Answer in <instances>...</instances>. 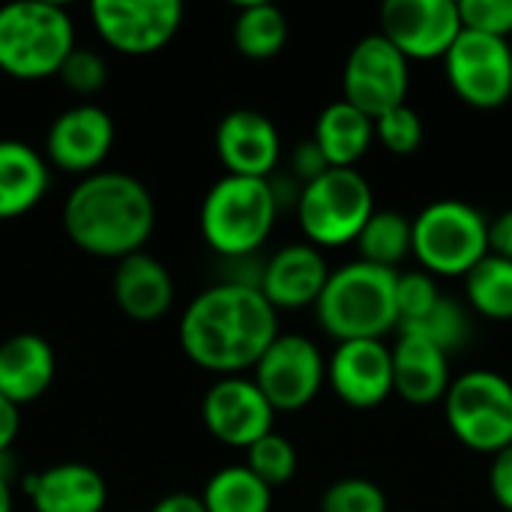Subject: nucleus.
Here are the masks:
<instances>
[{"label": "nucleus", "mask_w": 512, "mask_h": 512, "mask_svg": "<svg viewBox=\"0 0 512 512\" xmlns=\"http://www.w3.org/2000/svg\"><path fill=\"white\" fill-rule=\"evenodd\" d=\"M276 339L279 312L255 285H213L201 291L180 318L183 354L222 378L255 369Z\"/></svg>", "instance_id": "1"}, {"label": "nucleus", "mask_w": 512, "mask_h": 512, "mask_svg": "<svg viewBox=\"0 0 512 512\" xmlns=\"http://www.w3.org/2000/svg\"><path fill=\"white\" fill-rule=\"evenodd\" d=\"M156 225V204L147 186L123 171L81 177L63 204L66 237L87 255L123 261L144 252Z\"/></svg>", "instance_id": "2"}, {"label": "nucleus", "mask_w": 512, "mask_h": 512, "mask_svg": "<svg viewBox=\"0 0 512 512\" xmlns=\"http://www.w3.org/2000/svg\"><path fill=\"white\" fill-rule=\"evenodd\" d=\"M396 270L375 267L369 261H351L330 273L327 288L315 303L321 330L339 342L384 339L399 330L396 312Z\"/></svg>", "instance_id": "3"}, {"label": "nucleus", "mask_w": 512, "mask_h": 512, "mask_svg": "<svg viewBox=\"0 0 512 512\" xmlns=\"http://www.w3.org/2000/svg\"><path fill=\"white\" fill-rule=\"evenodd\" d=\"M75 51V24L60 3L21 0L0 6V72L15 81H42Z\"/></svg>", "instance_id": "4"}, {"label": "nucleus", "mask_w": 512, "mask_h": 512, "mask_svg": "<svg viewBox=\"0 0 512 512\" xmlns=\"http://www.w3.org/2000/svg\"><path fill=\"white\" fill-rule=\"evenodd\" d=\"M279 201L270 180L225 174L210 186L201 204V234L207 246L228 258H252L270 237Z\"/></svg>", "instance_id": "5"}, {"label": "nucleus", "mask_w": 512, "mask_h": 512, "mask_svg": "<svg viewBox=\"0 0 512 512\" xmlns=\"http://www.w3.org/2000/svg\"><path fill=\"white\" fill-rule=\"evenodd\" d=\"M411 252L429 276H468L489 255V219L459 198H441L414 219Z\"/></svg>", "instance_id": "6"}, {"label": "nucleus", "mask_w": 512, "mask_h": 512, "mask_svg": "<svg viewBox=\"0 0 512 512\" xmlns=\"http://www.w3.org/2000/svg\"><path fill=\"white\" fill-rule=\"evenodd\" d=\"M372 213L375 195L357 168H330L303 186L297 201V222L306 240L318 249L357 243Z\"/></svg>", "instance_id": "7"}, {"label": "nucleus", "mask_w": 512, "mask_h": 512, "mask_svg": "<svg viewBox=\"0 0 512 512\" xmlns=\"http://www.w3.org/2000/svg\"><path fill=\"white\" fill-rule=\"evenodd\" d=\"M447 426L459 444L477 453H501L512 444V384L489 369L453 378L444 396Z\"/></svg>", "instance_id": "8"}, {"label": "nucleus", "mask_w": 512, "mask_h": 512, "mask_svg": "<svg viewBox=\"0 0 512 512\" xmlns=\"http://www.w3.org/2000/svg\"><path fill=\"white\" fill-rule=\"evenodd\" d=\"M408 63L411 60L387 36L381 33L363 36L345 60L342 99L360 108L363 114H369L372 120L390 108L405 105L408 84H411Z\"/></svg>", "instance_id": "9"}, {"label": "nucleus", "mask_w": 512, "mask_h": 512, "mask_svg": "<svg viewBox=\"0 0 512 512\" xmlns=\"http://www.w3.org/2000/svg\"><path fill=\"white\" fill-rule=\"evenodd\" d=\"M453 93L471 108H501L512 96V48L507 39L483 36L474 30L459 33L444 57Z\"/></svg>", "instance_id": "10"}, {"label": "nucleus", "mask_w": 512, "mask_h": 512, "mask_svg": "<svg viewBox=\"0 0 512 512\" xmlns=\"http://www.w3.org/2000/svg\"><path fill=\"white\" fill-rule=\"evenodd\" d=\"M90 18L99 39L129 57L162 51L183 24L180 0H93Z\"/></svg>", "instance_id": "11"}, {"label": "nucleus", "mask_w": 512, "mask_h": 512, "mask_svg": "<svg viewBox=\"0 0 512 512\" xmlns=\"http://www.w3.org/2000/svg\"><path fill=\"white\" fill-rule=\"evenodd\" d=\"M252 381L276 414H294L318 396L321 384L327 381V363L312 339L279 333V339L258 360Z\"/></svg>", "instance_id": "12"}, {"label": "nucleus", "mask_w": 512, "mask_h": 512, "mask_svg": "<svg viewBox=\"0 0 512 512\" xmlns=\"http://www.w3.org/2000/svg\"><path fill=\"white\" fill-rule=\"evenodd\" d=\"M378 33L408 60H444L462 33L459 0H387Z\"/></svg>", "instance_id": "13"}, {"label": "nucleus", "mask_w": 512, "mask_h": 512, "mask_svg": "<svg viewBox=\"0 0 512 512\" xmlns=\"http://www.w3.org/2000/svg\"><path fill=\"white\" fill-rule=\"evenodd\" d=\"M201 417L216 441L249 450L255 441L273 432L276 411L255 381L231 375L207 390L201 402Z\"/></svg>", "instance_id": "14"}, {"label": "nucleus", "mask_w": 512, "mask_h": 512, "mask_svg": "<svg viewBox=\"0 0 512 512\" xmlns=\"http://www.w3.org/2000/svg\"><path fill=\"white\" fill-rule=\"evenodd\" d=\"M114 147V120L93 102L60 111L45 135V156L54 168L78 177L96 174Z\"/></svg>", "instance_id": "15"}, {"label": "nucleus", "mask_w": 512, "mask_h": 512, "mask_svg": "<svg viewBox=\"0 0 512 512\" xmlns=\"http://www.w3.org/2000/svg\"><path fill=\"white\" fill-rule=\"evenodd\" d=\"M327 381L345 405L357 411L378 408L393 393V348L384 339L339 342L327 360Z\"/></svg>", "instance_id": "16"}, {"label": "nucleus", "mask_w": 512, "mask_h": 512, "mask_svg": "<svg viewBox=\"0 0 512 512\" xmlns=\"http://www.w3.org/2000/svg\"><path fill=\"white\" fill-rule=\"evenodd\" d=\"M216 153L228 174L270 180L282 156V138L267 114L237 108L216 126Z\"/></svg>", "instance_id": "17"}, {"label": "nucleus", "mask_w": 512, "mask_h": 512, "mask_svg": "<svg viewBox=\"0 0 512 512\" xmlns=\"http://www.w3.org/2000/svg\"><path fill=\"white\" fill-rule=\"evenodd\" d=\"M327 258L312 243H291L279 249L261 270V294L270 300V306L279 309H303L315 306L321 291L330 279Z\"/></svg>", "instance_id": "18"}, {"label": "nucleus", "mask_w": 512, "mask_h": 512, "mask_svg": "<svg viewBox=\"0 0 512 512\" xmlns=\"http://www.w3.org/2000/svg\"><path fill=\"white\" fill-rule=\"evenodd\" d=\"M111 288L120 312L138 324L165 318L174 303V279L168 267L147 252H135L117 261Z\"/></svg>", "instance_id": "19"}, {"label": "nucleus", "mask_w": 512, "mask_h": 512, "mask_svg": "<svg viewBox=\"0 0 512 512\" xmlns=\"http://www.w3.org/2000/svg\"><path fill=\"white\" fill-rule=\"evenodd\" d=\"M24 492L36 512H102L108 504L102 474L81 462L51 465L42 474L27 477Z\"/></svg>", "instance_id": "20"}, {"label": "nucleus", "mask_w": 512, "mask_h": 512, "mask_svg": "<svg viewBox=\"0 0 512 512\" xmlns=\"http://www.w3.org/2000/svg\"><path fill=\"white\" fill-rule=\"evenodd\" d=\"M447 357L450 354H444L435 342L399 333L393 345V393L411 405H432L444 399L453 384Z\"/></svg>", "instance_id": "21"}, {"label": "nucleus", "mask_w": 512, "mask_h": 512, "mask_svg": "<svg viewBox=\"0 0 512 512\" xmlns=\"http://www.w3.org/2000/svg\"><path fill=\"white\" fill-rule=\"evenodd\" d=\"M54 381V351L36 333H15L0 345V393L12 405H30Z\"/></svg>", "instance_id": "22"}, {"label": "nucleus", "mask_w": 512, "mask_h": 512, "mask_svg": "<svg viewBox=\"0 0 512 512\" xmlns=\"http://www.w3.org/2000/svg\"><path fill=\"white\" fill-rule=\"evenodd\" d=\"M45 156L18 138H0V222L30 213L48 192Z\"/></svg>", "instance_id": "23"}, {"label": "nucleus", "mask_w": 512, "mask_h": 512, "mask_svg": "<svg viewBox=\"0 0 512 512\" xmlns=\"http://www.w3.org/2000/svg\"><path fill=\"white\" fill-rule=\"evenodd\" d=\"M312 141L321 147L330 168H354L375 141V120L339 99L318 114Z\"/></svg>", "instance_id": "24"}, {"label": "nucleus", "mask_w": 512, "mask_h": 512, "mask_svg": "<svg viewBox=\"0 0 512 512\" xmlns=\"http://www.w3.org/2000/svg\"><path fill=\"white\" fill-rule=\"evenodd\" d=\"M288 42V18L273 3H243L234 18V45L249 60H270Z\"/></svg>", "instance_id": "25"}, {"label": "nucleus", "mask_w": 512, "mask_h": 512, "mask_svg": "<svg viewBox=\"0 0 512 512\" xmlns=\"http://www.w3.org/2000/svg\"><path fill=\"white\" fill-rule=\"evenodd\" d=\"M207 512H270L273 489L264 486L246 465L216 471L201 495Z\"/></svg>", "instance_id": "26"}, {"label": "nucleus", "mask_w": 512, "mask_h": 512, "mask_svg": "<svg viewBox=\"0 0 512 512\" xmlns=\"http://www.w3.org/2000/svg\"><path fill=\"white\" fill-rule=\"evenodd\" d=\"M411 237L414 219H408L399 210H375L357 237L360 261L396 270V264L405 261V255H411Z\"/></svg>", "instance_id": "27"}, {"label": "nucleus", "mask_w": 512, "mask_h": 512, "mask_svg": "<svg viewBox=\"0 0 512 512\" xmlns=\"http://www.w3.org/2000/svg\"><path fill=\"white\" fill-rule=\"evenodd\" d=\"M465 294L471 309L483 318L512 321V261L489 252L465 276Z\"/></svg>", "instance_id": "28"}, {"label": "nucleus", "mask_w": 512, "mask_h": 512, "mask_svg": "<svg viewBox=\"0 0 512 512\" xmlns=\"http://www.w3.org/2000/svg\"><path fill=\"white\" fill-rule=\"evenodd\" d=\"M246 468L270 489L288 486L297 474V450L288 438L270 432L246 450Z\"/></svg>", "instance_id": "29"}, {"label": "nucleus", "mask_w": 512, "mask_h": 512, "mask_svg": "<svg viewBox=\"0 0 512 512\" xmlns=\"http://www.w3.org/2000/svg\"><path fill=\"white\" fill-rule=\"evenodd\" d=\"M468 330H471V324H468L465 309L456 300L441 297V303L423 321H417L411 327H402L399 333L423 336V339L435 342L444 354H450V351H456V348H462L468 342Z\"/></svg>", "instance_id": "30"}, {"label": "nucleus", "mask_w": 512, "mask_h": 512, "mask_svg": "<svg viewBox=\"0 0 512 512\" xmlns=\"http://www.w3.org/2000/svg\"><path fill=\"white\" fill-rule=\"evenodd\" d=\"M375 141H381L393 156H411L423 147V117L408 102L390 108L375 117Z\"/></svg>", "instance_id": "31"}, {"label": "nucleus", "mask_w": 512, "mask_h": 512, "mask_svg": "<svg viewBox=\"0 0 512 512\" xmlns=\"http://www.w3.org/2000/svg\"><path fill=\"white\" fill-rule=\"evenodd\" d=\"M441 291L435 285V276H429L426 270L417 273H399L396 279V312H399V330L411 327L417 321H423L438 303H441Z\"/></svg>", "instance_id": "32"}, {"label": "nucleus", "mask_w": 512, "mask_h": 512, "mask_svg": "<svg viewBox=\"0 0 512 512\" xmlns=\"http://www.w3.org/2000/svg\"><path fill=\"white\" fill-rule=\"evenodd\" d=\"M321 512H387V498L366 477H342L321 495Z\"/></svg>", "instance_id": "33"}, {"label": "nucleus", "mask_w": 512, "mask_h": 512, "mask_svg": "<svg viewBox=\"0 0 512 512\" xmlns=\"http://www.w3.org/2000/svg\"><path fill=\"white\" fill-rule=\"evenodd\" d=\"M459 18L465 30L507 39L512 33V0H459Z\"/></svg>", "instance_id": "34"}, {"label": "nucleus", "mask_w": 512, "mask_h": 512, "mask_svg": "<svg viewBox=\"0 0 512 512\" xmlns=\"http://www.w3.org/2000/svg\"><path fill=\"white\" fill-rule=\"evenodd\" d=\"M57 78H60L72 93H78V96H93V93H99V90L105 87V81H108V66H105L102 54H96V51H90V48H75V51L66 57L63 69L57 72Z\"/></svg>", "instance_id": "35"}, {"label": "nucleus", "mask_w": 512, "mask_h": 512, "mask_svg": "<svg viewBox=\"0 0 512 512\" xmlns=\"http://www.w3.org/2000/svg\"><path fill=\"white\" fill-rule=\"evenodd\" d=\"M291 171H294V177L300 180V189H303V186H309L312 180H318L321 174H327V171H330V162L324 159L321 147H318L312 138H306V141L297 144L294 153H291Z\"/></svg>", "instance_id": "36"}, {"label": "nucleus", "mask_w": 512, "mask_h": 512, "mask_svg": "<svg viewBox=\"0 0 512 512\" xmlns=\"http://www.w3.org/2000/svg\"><path fill=\"white\" fill-rule=\"evenodd\" d=\"M489 489H492V498L498 501V507L512 512V444L507 450H501V453L492 456V465H489Z\"/></svg>", "instance_id": "37"}, {"label": "nucleus", "mask_w": 512, "mask_h": 512, "mask_svg": "<svg viewBox=\"0 0 512 512\" xmlns=\"http://www.w3.org/2000/svg\"><path fill=\"white\" fill-rule=\"evenodd\" d=\"M489 252L512 261V210L498 213L489 222Z\"/></svg>", "instance_id": "38"}, {"label": "nucleus", "mask_w": 512, "mask_h": 512, "mask_svg": "<svg viewBox=\"0 0 512 512\" xmlns=\"http://www.w3.org/2000/svg\"><path fill=\"white\" fill-rule=\"evenodd\" d=\"M21 429V408L12 405L3 393H0V456H6V450L15 444Z\"/></svg>", "instance_id": "39"}, {"label": "nucleus", "mask_w": 512, "mask_h": 512, "mask_svg": "<svg viewBox=\"0 0 512 512\" xmlns=\"http://www.w3.org/2000/svg\"><path fill=\"white\" fill-rule=\"evenodd\" d=\"M150 512H207V507H204V501L198 495L174 492V495H165Z\"/></svg>", "instance_id": "40"}, {"label": "nucleus", "mask_w": 512, "mask_h": 512, "mask_svg": "<svg viewBox=\"0 0 512 512\" xmlns=\"http://www.w3.org/2000/svg\"><path fill=\"white\" fill-rule=\"evenodd\" d=\"M0 512H12V489L3 471H0Z\"/></svg>", "instance_id": "41"}]
</instances>
